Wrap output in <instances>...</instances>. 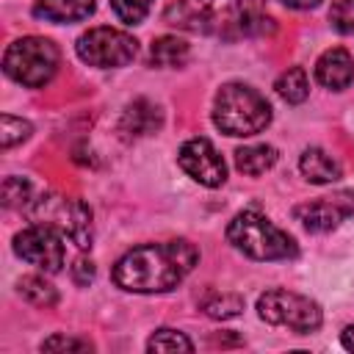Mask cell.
<instances>
[{"instance_id":"1","label":"cell","mask_w":354,"mask_h":354,"mask_svg":"<svg viewBox=\"0 0 354 354\" xmlns=\"http://www.w3.org/2000/svg\"><path fill=\"white\" fill-rule=\"evenodd\" d=\"M163 19L180 30L241 39L274 33L277 22L266 14V0H174Z\"/></svg>"},{"instance_id":"2","label":"cell","mask_w":354,"mask_h":354,"mask_svg":"<svg viewBox=\"0 0 354 354\" xmlns=\"http://www.w3.org/2000/svg\"><path fill=\"white\" fill-rule=\"evenodd\" d=\"M199 252L191 241L144 243L122 254L113 266V282L133 293H166L174 290L196 266Z\"/></svg>"},{"instance_id":"3","label":"cell","mask_w":354,"mask_h":354,"mask_svg":"<svg viewBox=\"0 0 354 354\" xmlns=\"http://www.w3.org/2000/svg\"><path fill=\"white\" fill-rule=\"evenodd\" d=\"M271 122V105L268 100L243 83H227L218 88L213 102V124L232 138L254 136L266 130Z\"/></svg>"},{"instance_id":"4","label":"cell","mask_w":354,"mask_h":354,"mask_svg":"<svg viewBox=\"0 0 354 354\" xmlns=\"http://www.w3.org/2000/svg\"><path fill=\"white\" fill-rule=\"evenodd\" d=\"M227 241L252 260H288L299 254L296 241L257 210L238 213L227 227Z\"/></svg>"},{"instance_id":"5","label":"cell","mask_w":354,"mask_h":354,"mask_svg":"<svg viewBox=\"0 0 354 354\" xmlns=\"http://www.w3.org/2000/svg\"><path fill=\"white\" fill-rule=\"evenodd\" d=\"M58 69V47L41 36H25L8 44L3 55V72L28 88H41Z\"/></svg>"},{"instance_id":"6","label":"cell","mask_w":354,"mask_h":354,"mask_svg":"<svg viewBox=\"0 0 354 354\" xmlns=\"http://www.w3.org/2000/svg\"><path fill=\"white\" fill-rule=\"evenodd\" d=\"M30 218L39 224L55 227L61 235H66L80 249H88L94 241L91 210L80 199L61 196V194H41L39 199L30 202Z\"/></svg>"},{"instance_id":"7","label":"cell","mask_w":354,"mask_h":354,"mask_svg":"<svg viewBox=\"0 0 354 354\" xmlns=\"http://www.w3.org/2000/svg\"><path fill=\"white\" fill-rule=\"evenodd\" d=\"M257 313L263 321H268L274 326H288L296 335H310L324 321L321 307L313 299L293 293V290H282V288L266 290L257 299Z\"/></svg>"},{"instance_id":"8","label":"cell","mask_w":354,"mask_h":354,"mask_svg":"<svg viewBox=\"0 0 354 354\" xmlns=\"http://www.w3.org/2000/svg\"><path fill=\"white\" fill-rule=\"evenodd\" d=\"M75 50H77L83 64L100 66V69H113V66H127L136 58L138 41L130 33H124V30L100 25V28L86 30L77 39Z\"/></svg>"},{"instance_id":"9","label":"cell","mask_w":354,"mask_h":354,"mask_svg":"<svg viewBox=\"0 0 354 354\" xmlns=\"http://www.w3.org/2000/svg\"><path fill=\"white\" fill-rule=\"evenodd\" d=\"M14 252L47 274L61 271L64 257H66L61 232L50 224H39V221H33L30 227H25L22 232L14 235Z\"/></svg>"},{"instance_id":"10","label":"cell","mask_w":354,"mask_h":354,"mask_svg":"<svg viewBox=\"0 0 354 354\" xmlns=\"http://www.w3.org/2000/svg\"><path fill=\"white\" fill-rule=\"evenodd\" d=\"M354 213V191H335L293 207V218L307 232H329Z\"/></svg>"},{"instance_id":"11","label":"cell","mask_w":354,"mask_h":354,"mask_svg":"<svg viewBox=\"0 0 354 354\" xmlns=\"http://www.w3.org/2000/svg\"><path fill=\"white\" fill-rule=\"evenodd\" d=\"M180 169L207 188H218L227 180V163L207 138H191L177 152Z\"/></svg>"},{"instance_id":"12","label":"cell","mask_w":354,"mask_h":354,"mask_svg":"<svg viewBox=\"0 0 354 354\" xmlns=\"http://www.w3.org/2000/svg\"><path fill=\"white\" fill-rule=\"evenodd\" d=\"M160 124H163L160 108H158L155 102L144 100V97L133 100V102L122 111V116H119V133H122V138H127V141H130V138H144V136L160 130Z\"/></svg>"},{"instance_id":"13","label":"cell","mask_w":354,"mask_h":354,"mask_svg":"<svg viewBox=\"0 0 354 354\" xmlns=\"http://www.w3.org/2000/svg\"><path fill=\"white\" fill-rule=\"evenodd\" d=\"M315 80L335 91L348 88L354 80V61H351L348 50L332 47V50L321 53V58L315 61Z\"/></svg>"},{"instance_id":"14","label":"cell","mask_w":354,"mask_h":354,"mask_svg":"<svg viewBox=\"0 0 354 354\" xmlns=\"http://www.w3.org/2000/svg\"><path fill=\"white\" fill-rule=\"evenodd\" d=\"M94 11V0H36L33 14L47 22H77Z\"/></svg>"},{"instance_id":"15","label":"cell","mask_w":354,"mask_h":354,"mask_svg":"<svg viewBox=\"0 0 354 354\" xmlns=\"http://www.w3.org/2000/svg\"><path fill=\"white\" fill-rule=\"evenodd\" d=\"M299 169H301V174H304L313 185H326V183L340 180V166H337V160H335L332 155H326L324 149H318V147H310V149L301 152Z\"/></svg>"},{"instance_id":"16","label":"cell","mask_w":354,"mask_h":354,"mask_svg":"<svg viewBox=\"0 0 354 354\" xmlns=\"http://www.w3.org/2000/svg\"><path fill=\"white\" fill-rule=\"evenodd\" d=\"M191 50H188V41L177 39V36H160L152 41L149 47V64L152 66H163V69H174V66H183L188 61Z\"/></svg>"},{"instance_id":"17","label":"cell","mask_w":354,"mask_h":354,"mask_svg":"<svg viewBox=\"0 0 354 354\" xmlns=\"http://www.w3.org/2000/svg\"><path fill=\"white\" fill-rule=\"evenodd\" d=\"M277 163V149L271 144H252V147H241L235 152V166L238 171L257 177L263 171H268Z\"/></svg>"},{"instance_id":"18","label":"cell","mask_w":354,"mask_h":354,"mask_svg":"<svg viewBox=\"0 0 354 354\" xmlns=\"http://www.w3.org/2000/svg\"><path fill=\"white\" fill-rule=\"evenodd\" d=\"M277 94L285 100V102H290V105H299V102H304L307 100V94H310V80H307V72L301 69V66H290V69H285L279 77H277Z\"/></svg>"},{"instance_id":"19","label":"cell","mask_w":354,"mask_h":354,"mask_svg":"<svg viewBox=\"0 0 354 354\" xmlns=\"http://www.w3.org/2000/svg\"><path fill=\"white\" fill-rule=\"evenodd\" d=\"M17 290L33 307H55L58 304V290L44 277H22L19 285H17Z\"/></svg>"},{"instance_id":"20","label":"cell","mask_w":354,"mask_h":354,"mask_svg":"<svg viewBox=\"0 0 354 354\" xmlns=\"http://www.w3.org/2000/svg\"><path fill=\"white\" fill-rule=\"evenodd\" d=\"M202 313L216 321H227L243 313V296L238 293H213L202 301Z\"/></svg>"},{"instance_id":"21","label":"cell","mask_w":354,"mask_h":354,"mask_svg":"<svg viewBox=\"0 0 354 354\" xmlns=\"http://www.w3.org/2000/svg\"><path fill=\"white\" fill-rule=\"evenodd\" d=\"M30 133H33V127H30L28 119L11 116V113H3L0 116V144H3V149H11L14 144L25 141Z\"/></svg>"},{"instance_id":"22","label":"cell","mask_w":354,"mask_h":354,"mask_svg":"<svg viewBox=\"0 0 354 354\" xmlns=\"http://www.w3.org/2000/svg\"><path fill=\"white\" fill-rule=\"evenodd\" d=\"M147 351H194V343L177 329H158L147 340Z\"/></svg>"},{"instance_id":"23","label":"cell","mask_w":354,"mask_h":354,"mask_svg":"<svg viewBox=\"0 0 354 354\" xmlns=\"http://www.w3.org/2000/svg\"><path fill=\"white\" fill-rule=\"evenodd\" d=\"M111 8L124 25H138L147 19L152 0H111Z\"/></svg>"},{"instance_id":"24","label":"cell","mask_w":354,"mask_h":354,"mask_svg":"<svg viewBox=\"0 0 354 354\" xmlns=\"http://www.w3.org/2000/svg\"><path fill=\"white\" fill-rule=\"evenodd\" d=\"M30 202V183L22 177H6L3 180V205L6 207H22Z\"/></svg>"},{"instance_id":"25","label":"cell","mask_w":354,"mask_h":354,"mask_svg":"<svg viewBox=\"0 0 354 354\" xmlns=\"http://www.w3.org/2000/svg\"><path fill=\"white\" fill-rule=\"evenodd\" d=\"M329 22L335 30L354 36V0H335L329 8Z\"/></svg>"},{"instance_id":"26","label":"cell","mask_w":354,"mask_h":354,"mask_svg":"<svg viewBox=\"0 0 354 354\" xmlns=\"http://www.w3.org/2000/svg\"><path fill=\"white\" fill-rule=\"evenodd\" d=\"M41 351H91V343L77 340V337H66V335H53L41 343Z\"/></svg>"},{"instance_id":"27","label":"cell","mask_w":354,"mask_h":354,"mask_svg":"<svg viewBox=\"0 0 354 354\" xmlns=\"http://www.w3.org/2000/svg\"><path fill=\"white\" fill-rule=\"evenodd\" d=\"M72 279H75L77 285H88V282L94 279V263L80 257V260L72 266Z\"/></svg>"},{"instance_id":"28","label":"cell","mask_w":354,"mask_h":354,"mask_svg":"<svg viewBox=\"0 0 354 354\" xmlns=\"http://www.w3.org/2000/svg\"><path fill=\"white\" fill-rule=\"evenodd\" d=\"M340 343H343L348 351H354V324L343 329V335H340Z\"/></svg>"},{"instance_id":"29","label":"cell","mask_w":354,"mask_h":354,"mask_svg":"<svg viewBox=\"0 0 354 354\" xmlns=\"http://www.w3.org/2000/svg\"><path fill=\"white\" fill-rule=\"evenodd\" d=\"M282 3L290 6V8H301V11H304V8H315L321 0H282Z\"/></svg>"}]
</instances>
